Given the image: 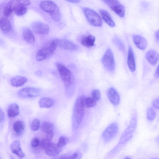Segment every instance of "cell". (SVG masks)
<instances>
[{
  "mask_svg": "<svg viewBox=\"0 0 159 159\" xmlns=\"http://www.w3.org/2000/svg\"><path fill=\"white\" fill-rule=\"evenodd\" d=\"M86 97L84 95L79 97L75 103L72 117V125L74 129L78 128L83 119L84 114L85 103Z\"/></svg>",
  "mask_w": 159,
  "mask_h": 159,
  "instance_id": "cell-1",
  "label": "cell"
},
{
  "mask_svg": "<svg viewBox=\"0 0 159 159\" xmlns=\"http://www.w3.org/2000/svg\"><path fill=\"white\" fill-rule=\"evenodd\" d=\"M40 7L45 12L48 13L53 20L56 22L59 21L60 13L57 5L51 1H43L39 4Z\"/></svg>",
  "mask_w": 159,
  "mask_h": 159,
  "instance_id": "cell-2",
  "label": "cell"
},
{
  "mask_svg": "<svg viewBox=\"0 0 159 159\" xmlns=\"http://www.w3.org/2000/svg\"><path fill=\"white\" fill-rule=\"evenodd\" d=\"M58 44V40L54 39L46 46L39 49L36 55V60L42 61L52 55L54 52Z\"/></svg>",
  "mask_w": 159,
  "mask_h": 159,
  "instance_id": "cell-3",
  "label": "cell"
},
{
  "mask_svg": "<svg viewBox=\"0 0 159 159\" xmlns=\"http://www.w3.org/2000/svg\"><path fill=\"white\" fill-rule=\"evenodd\" d=\"M56 66L58 71L64 84L67 89L72 87L73 80L70 71L64 65L60 63H57Z\"/></svg>",
  "mask_w": 159,
  "mask_h": 159,
  "instance_id": "cell-4",
  "label": "cell"
},
{
  "mask_svg": "<svg viewBox=\"0 0 159 159\" xmlns=\"http://www.w3.org/2000/svg\"><path fill=\"white\" fill-rule=\"evenodd\" d=\"M84 13L89 23L95 26L102 25V19L99 14L94 10L87 7L83 8Z\"/></svg>",
  "mask_w": 159,
  "mask_h": 159,
  "instance_id": "cell-5",
  "label": "cell"
},
{
  "mask_svg": "<svg viewBox=\"0 0 159 159\" xmlns=\"http://www.w3.org/2000/svg\"><path fill=\"white\" fill-rule=\"evenodd\" d=\"M102 62L105 68L109 71H113L115 68V63L113 52L110 48L107 49L103 56Z\"/></svg>",
  "mask_w": 159,
  "mask_h": 159,
  "instance_id": "cell-6",
  "label": "cell"
},
{
  "mask_svg": "<svg viewBox=\"0 0 159 159\" xmlns=\"http://www.w3.org/2000/svg\"><path fill=\"white\" fill-rule=\"evenodd\" d=\"M107 4L118 16L123 17L125 13L124 6L118 0H104Z\"/></svg>",
  "mask_w": 159,
  "mask_h": 159,
  "instance_id": "cell-7",
  "label": "cell"
},
{
  "mask_svg": "<svg viewBox=\"0 0 159 159\" xmlns=\"http://www.w3.org/2000/svg\"><path fill=\"white\" fill-rule=\"evenodd\" d=\"M137 122L136 115H134L131 118L129 125L121 137L120 143H124L131 137L136 128Z\"/></svg>",
  "mask_w": 159,
  "mask_h": 159,
  "instance_id": "cell-8",
  "label": "cell"
},
{
  "mask_svg": "<svg viewBox=\"0 0 159 159\" xmlns=\"http://www.w3.org/2000/svg\"><path fill=\"white\" fill-rule=\"evenodd\" d=\"M40 90L37 88L25 87L20 89L18 92V95L23 98L37 97L40 94Z\"/></svg>",
  "mask_w": 159,
  "mask_h": 159,
  "instance_id": "cell-9",
  "label": "cell"
},
{
  "mask_svg": "<svg viewBox=\"0 0 159 159\" xmlns=\"http://www.w3.org/2000/svg\"><path fill=\"white\" fill-rule=\"evenodd\" d=\"M118 130L117 124L113 123L109 125L102 133V137L105 142H107L114 138Z\"/></svg>",
  "mask_w": 159,
  "mask_h": 159,
  "instance_id": "cell-10",
  "label": "cell"
},
{
  "mask_svg": "<svg viewBox=\"0 0 159 159\" xmlns=\"http://www.w3.org/2000/svg\"><path fill=\"white\" fill-rule=\"evenodd\" d=\"M32 28L35 33L40 34H47L49 31L47 25L39 21L34 22L32 24Z\"/></svg>",
  "mask_w": 159,
  "mask_h": 159,
  "instance_id": "cell-11",
  "label": "cell"
},
{
  "mask_svg": "<svg viewBox=\"0 0 159 159\" xmlns=\"http://www.w3.org/2000/svg\"><path fill=\"white\" fill-rule=\"evenodd\" d=\"M46 153L50 156H56L60 152L61 149L57 143L51 142L44 148Z\"/></svg>",
  "mask_w": 159,
  "mask_h": 159,
  "instance_id": "cell-12",
  "label": "cell"
},
{
  "mask_svg": "<svg viewBox=\"0 0 159 159\" xmlns=\"http://www.w3.org/2000/svg\"><path fill=\"white\" fill-rule=\"evenodd\" d=\"M59 47L62 49L74 51L78 49L77 46L71 41L65 39L58 40Z\"/></svg>",
  "mask_w": 159,
  "mask_h": 159,
  "instance_id": "cell-13",
  "label": "cell"
},
{
  "mask_svg": "<svg viewBox=\"0 0 159 159\" xmlns=\"http://www.w3.org/2000/svg\"><path fill=\"white\" fill-rule=\"evenodd\" d=\"M132 38L134 44L139 49L143 50L146 48L148 43L144 38L140 35H134Z\"/></svg>",
  "mask_w": 159,
  "mask_h": 159,
  "instance_id": "cell-14",
  "label": "cell"
},
{
  "mask_svg": "<svg viewBox=\"0 0 159 159\" xmlns=\"http://www.w3.org/2000/svg\"><path fill=\"white\" fill-rule=\"evenodd\" d=\"M108 98L111 102L114 105H118L120 101V96L115 89L110 88L107 92Z\"/></svg>",
  "mask_w": 159,
  "mask_h": 159,
  "instance_id": "cell-15",
  "label": "cell"
},
{
  "mask_svg": "<svg viewBox=\"0 0 159 159\" xmlns=\"http://www.w3.org/2000/svg\"><path fill=\"white\" fill-rule=\"evenodd\" d=\"M127 61L130 70L132 72L135 71L136 65L134 56L132 48L130 46L129 47Z\"/></svg>",
  "mask_w": 159,
  "mask_h": 159,
  "instance_id": "cell-16",
  "label": "cell"
},
{
  "mask_svg": "<svg viewBox=\"0 0 159 159\" xmlns=\"http://www.w3.org/2000/svg\"><path fill=\"white\" fill-rule=\"evenodd\" d=\"M11 148L13 153L19 158L22 159L25 157L20 146V142L17 140L13 141L11 145Z\"/></svg>",
  "mask_w": 159,
  "mask_h": 159,
  "instance_id": "cell-17",
  "label": "cell"
},
{
  "mask_svg": "<svg viewBox=\"0 0 159 159\" xmlns=\"http://www.w3.org/2000/svg\"><path fill=\"white\" fill-rule=\"evenodd\" d=\"M145 57L150 64L155 65L157 63L158 60L159 55L156 50L151 49L146 52Z\"/></svg>",
  "mask_w": 159,
  "mask_h": 159,
  "instance_id": "cell-18",
  "label": "cell"
},
{
  "mask_svg": "<svg viewBox=\"0 0 159 159\" xmlns=\"http://www.w3.org/2000/svg\"><path fill=\"white\" fill-rule=\"evenodd\" d=\"M95 40V38L94 36L91 34H87L82 37L80 43L83 46L90 48L94 45Z\"/></svg>",
  "mask_w": 159,
  "mask_h": 159,
  "instance_id": "cell-19",
  "label": "cell"
},
{
  "mask_svg": "<svg viewBox=\"0 0 159 159\" xmlns=\"http://www.w3.org/2000/svg\"><path fill=\"white\" fill-rule=\"evenodd\" d=\"M99 12L102 18L106 23L111 27L115 26V23L107 11L101 9L99 10Z\"/></svg>",
  "mask_w": 159,
  "mask_h": 159,
  "instance_id": "cell-20",
  "label": "cell"
},
{
  "mask_svg": "<svg viewBox=\"0 0 159 159\" xmlns=\"http://www.w3.org/2000/svg\"><path fill=\"white\" fill-rule=\"evenodd\" d=\"M0 27L2 32L4 34L9 33L11 29V26L9 20L6 17L2 18L0 20Z\"/></svg>",
  "mask_w": 159,
  "mask_h": 159,
  "instance_id": "cell-21",
  "label": "cell"
},
{
  "mask_svg": "<svg viewBox=\"0 0 159 159\" xmlns=\"http://www.w3.org/2000/svg\"><path fill=\"white\" fill-rule=\"evenodd\" d=\"M27 81V78L24 76H16L12 78L11 83L12 85L15 87H20L25 84Z\"/></svg>",
  "mask_w": 159,
  "mask_h": 159,
  "instance_id": "cell-22",
  "label": "cell"
},
{
  "mask_svg": "<svg viewBox=\"0 0 159 159\" xmlns=\"http://www.w3.org/2000/svg\"><path fill=\"white\" fill-rule=\"evenodd\" d=\"M23 36L24 40L30 44H34L35 41L34 36L31 31L28 28H25L22 33Z\"/></svg>",
  "mask_w": 159,
  "mask_h": 159,
  "instance_id": "cell-23",
  "label": "cell"
},
{
  "mask_svg": "<svg viewBox=\"0 0 159 159\" xmlns=\"http://www.w3.org/2000/svg\"><path fill=\"white\" fill-rule=\"evenodd\" d=\"M19 107L18 105L16 103L10 104L7 109L8 116L11 118L17 116L19 114Z\"/></svg>",
  "mask_w": 159,
  "mask_h": 159,
  "instance_id": "cell-24",
  "label": "cell"
},
{
  "mask_svg": "<svg viewBox=\"0 0 159 159\" xmlns=\"http://www.w3.org/2000/svg\"><path fill=\"white\" fill-rule=\"evenodd\" d=\"M13 128L14 133L17 135H20L24 131L25 124L23 121L18 120L14 123Z\"/></svg>",
  "mask_w": 159,
  "mask_h": 159,
  "instance_id": "cell-25",
  "label": "cell"
},
{
  "mask_svg": "<svg viewBox=\"0 0 159 159\" xmlns=\"http://www.w3.org/2000/svg\"><path fill=\"white\" fill-rule=\"evenodd\" d=\"M15 0H11L8 2L5 5L4 10V14L5 17L10 16L13 12Z\"/></svg>",
  "mask_w": 159,
  "mask_h": 159,
  "instance_id": "cell-26",
  "label": "cell"
},
{
  "mask_svg": "<svg viewBox=\"0 0 159 159\" xmlns=\"http://www.w3.org/2000/svg\"><path fill=\"white\" fill-rule=\"evenodd\" d=\"M54 103L53 100L50 98L44 97L41 98L39 101V104L42 108H49Z\"/></svg>",
  "mask_w": 159,
  "mask_h": 159,
  "instance_id": "cell-27",
  "label": "cell"
},
{
  "mask_svg": "<svg viewBox=\"0 0 159 159\" xmlns=\"http://www.w3.org/2000/svg\"><path fill=\"white\" fill-rule=\"evenodd\" d=\"M112 42L114 44L121 52H124L125 48L124 44L122 41L118 37H115L112 39Z\"/></svg>",
  "mask_w": 159,
  "mask_h": 159,
  "instance_id": "cell-28",
  "label": "cell"
},
{
  "mask_svg": "<svg viewBox=\"0 0 159 159\" xmlns=\"http://www.w3.org/2000/svg\"><path fill=\"white\" fill-rule=\"evenodd\" d=\"M54 125L52 123L48 121L43 122L41 125L42 130L45 133L53 131L54 129Z\"/></svg>",
  "mask_w": 159,
  "mask_h": 159,
  "instance_id": "cell-29",
  "label": "cell"
},
{
  "mask_svg": "<svg viewBox=\"0 0 159 159\" xmlns=\"http://www.w3.org/2000/svg\"><path fill=\"white\" fill-rule=\"evenodd\" d=\"M82 155L80 152H76L71 154L64 155L58 159H80Z\"/></svg>",
  "mask_w": 159,
  "mask_h": 159,
  "instance_id": "cell-30",
  "label": "cell"
},
{
  "mask_svg": "<svg viewBox=\"0 0 159 159\" xmlns=\"http://www.w3.org/2000/svg\"><path fill=\"white\" fill-rule=\"evenodd\" d=\"M96 105V101L92 98H86L85 101V107L89 108L94 107Z\"/></svg>",
  "mask_w": 159,
  "mask_h": 159,
  "instance_id": "cell-31",
  "label": "cell"
},
{
  "mask_svg": "<svg viewBox=\"0 0 159 159\" xmlns=\"http://www.w3.org/2000/svg\"><path fill=\"white\" fill-rule=\"evenodd\" d=\"M40 123L39 120L37 118L33 120L31 124V129L33 131H35L39 129Z\"/></svg>",
  "mask_w": 159,
  "mask_h": 159,
  "instance_id": "cell-32",
  "label": "cell"
},
{
  "mask_svg": "<svg viewBox=\"0 0 159 159\" xmlns=\"http://www.w3.org/2000/svg\"><path fill=\"white\" fill-rule=\"evenodd\" d=\"M156 116V113L153 109L149 108L147 111V117L149 120H152L154 119Z\"/></svg>",
  "mask_w": 159,
  "mask_h": 159,
  "instance_id": "cell-33",
  "label": "cell"
},
{
  "mask_svg": "<svg viewBox=\"0 0 159 159\" xmlns=\"http://www.w3.org/2000/svg\"><path fill=\"white\" fill-rule=\"evenodd\" d=\"M92 98L94 100L98 101L99 100L101 97V93L100 91L97 89H95L93 90L91 93Z\"/></svg>",
  "mask_w": 159,
  "mask_h": 159,
  "instance_id": "cell-34",
  "label": "cell"
},
{
  "mask_svg": "<svg viewBox=\"0 0 159 159\" xmlns=\"http://www.w3.org/2000/svg\"><path fill=\"white\" fill-rule=\"evenodd\" d=\"M67 142L66 138L64 136H61L59 139L57 144L58 147L61 148L66 144Z\"/></svg>",
  "mask_w": 159,
  "mask_h": 159,
  "instance_id": "cell-35",
  "label": "cell"
},
{
  "mask_svg": "<svg viewBox=\"0 0 159 159\" xmlns=\"http://www.w3.org/2000/svg\"><path fill=\"white\" fill-rule=\"evenodd\" d=\"M31 145V147L34 148H38L40 146V142L37 137H34L32 139Z\"/></svg>",
  "mask_w": 159,
  "mask_h": 159,
  "instance_id": "cell-36",
  "label": "cell"
},
{
  "mask_svg": "<svg viewBox=\"0 0 159 159\" xmlns=\"http://www.w3.org/2000/svg\"><path fill=\"white\" fill-rule=\"evenodd\" d=\"M45 138L48 140L51 141L53 135V131L48 132L45 133Z\"/></svg>",
  "mask_w": 159,
  "mask_h": 159,
  "instance_id": "cell-37",
  "label": "cell"
},
{
  "mask_svg": "<svg viewBox=\"0 0 159 159\" xmlns=\"http://www.w3.org/2000/svg\"><path fill=\"white\" fill-rule=\"evenodd\" d=\"M153 107L157 109L159 108V99L158 98L155 99L153 102Z\"/></svg>",
  "mask_w": 159,
  "mask_h": 159,
  "instance_id": "cell-38",
  "label": "cell"
},
{
  "mask_svg": "<svg viewBox=\"0 0 159 159\" xmlns=\"http://www.w3.org/2000/svg\"><path fill=\"white\" fill-rule=\"evenodd\" d=\"M5 119V114L2 110L0 108V122H2Z\"/></svg>",
  "mask_w": 159,
  "mask_h": 159,
  "instance_id": "cell-39",
  "label": "cell"
},
{
  "mask_svg": "<svg viewBox=\"0 0 159 159\" xmlns=\"http://www.w3.org/2000/svg\"><path fill=\"white\" fill-rule=\"evenodd\" d=\"M154 76L156 78L159 77V67L158 66L157 67L154 74Z\"/></svg>",
  "mask_w": 159,
  "mask_h": 159,
  "instance_id": "cell-40",
  "label": "cell"
},
{
  "mask_svg": "<svg viewBox=\"0 0 159 159\" xmlns=\"http://www.w3.org/2000/svg\"><path fill=\"white\" fill-rule=\"evenodd\" d=\"M155 38L157 42H159V31L158 30L155 33Z\"/></svg>",
  "mask_w": 159,
  "mask_h": 159,
  "instance_id": "cell-41",
  "label": "cell"
},
{
  "mask_svg": "<svg viewBox=\"0 0 159 159\" xmlns=\"http://www.w3.org/2000/svg\"><path fill=\"white\" fill-rule=\"evenodd\" d=\"M68 2L72 3H77L79 2L80 1V0H70L67 1Z\"/></svg>",
  "mask_w": 159,
  "mask_h": 159,
  "instance_id": "cell-42",
  "label": "cell"
},
{
  "mask_svg": "<svg viewBox=\"0 0 159 159\" xmlns=\"http://www.w3.org/2000/svg\"><path fill=\"white\" fill-rule=\"evenodd\" d=\"M36 74L38 75H40L41 74V71L40 70H38L36 71Z\"/></svg>",
  "mask_w": 159,
  "mask_h": 159,
  "instance_id": "cell-43",
  "label": "cell"
},
{
  "mask_svg": "<svg viewBox=\"0 0 159 159\" xmlns=\"http://www.w3.org/2000/svg\"><path fill=\"white\" fill-rule=\"evenodd\" d=\"M124 159H131L129 157H126Z\"/></svg>",
  "mask_w": 159,
  "mask_h": 159,
  "instance_id": "cell-44",
  "label": "cell"
},
{
  "mask_svg": "<svg viewBox=\"0 0 159 159\" xmlns=\"http://www.w3.org/2000/svg\"><path fill=\"white\" fill-rule=\"evenodd\" d=\"M11 159H14L13 157H11Z\"/></svg>",
  "mask_w": 159,
  "mask_h": 159,
  "instance_id": "cell-45",
  "label": "cell"
},
{
  "mask_svg": "<svg viewBox=\"0 0 159 159\" xmlns=\"http://www.w3.org/2000/svg\"><path fill=\"white\" fill-rule=\"evenodd\" d=\"M158 159L155 158V159Z\"/></svg>",
  "mask_w": 159,
  "mask_h": 159,
  "instance_id": "cell-46",
  "label": "cell"
},
{
  "mask_svg": "<svg viewBox=\"0 0 159 159\" xmlns=\"http://www.w3.org/2000/svg\"></svg>",
  "mask_w": 159,
  "mask_h": 159,
  "instance_id": "cell-47",
  "label": "cell"
}]
</instances>
